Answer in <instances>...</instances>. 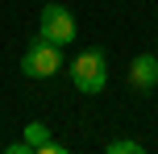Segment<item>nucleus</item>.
<instances>
[{
	"instance_id": "1",
	"label": "nucleus",
	"mask_w": 158,
	"mask_h": 154,
	"mask_svg": "<svg viewBox=\"0 0 158 154\" xmlns=\"http://www.w3.org/2000/svg\"><path fill=\"white\" fill-rule=\"evenodd\" d=\"M58 67H63V46H58V42H46L38 33V38L25 46L21 75L25 79H50V75H58Z\"/></svg>"
},
{
	"instance_id": "2",
	"label": "nucleus",
	"mask_w": 158,
	"mask_h": 154,
	"mask_svg": "<svg viewBox=\"0 0 158 154\" xmlns=\"http://www.w3.org/2000/svg\"><path fill=\"white\" fill-rule=\"evenodd\" d=\"M71 83H75V92H83V96L104 92V83H108L104 50H83L79 58H71Z\"/></svg>"
},
{
	"instance_id": "3",
	"label": "nucleus",
	"mask_w": 158,
	"mask_h": 154,
	"mask_svg": "<svg viewBox=\"0 0 158 154\" xmlns=\"http://www.w3.org/2000/svg\"><path fill=\"white\" fill-rule=\"evenodd\" d=\"M38 33H42L46 42L71 46L75 33H79V25H75V17H71L67 4H46V8H42V21H38Z\"/></svg>"
},
{
	"instance_id": "4",
	"label": "nucleus",
	"mask_w": 158,
	"mask_h": 154,
	"mask_svg": "<svg viewBox=\"0 0 158 154\" xmlns=\"http://www.w3.org/2000/svg\"><path fill=\"white\" fill-rule=\"evenodd\" d=\"M129 79H133V88L154 92V88H158V58H154V54H137L133 67H129Z\"/></svg>"
},
{
	"instance_id": "5",
	"label": "nucleus",
	"mask_w": 158,
	"mask_h": 154,
	"mask_svg": "<svg viewBox=\"0 0 158 154\" xmlns=\"http://www.w3.org/2000/svg\"><path fill=\"white\" fill-rule=\"evenodd\" d=\"M25 142H29V150H42V146H46V142H50L46 125H42V121H33L29 129H25Z\"/></svg>"
},
{
	"instance_id": "6",
	"label": "nucleus",
	"mask_w": 158,
	"mask_h": 154,
	"mask_svg": "<svg viewBox=\"0 0 158 154\" xmlns=\"http://www.w3.org/2000/svg\"><path fill=\"white\" fill-rule=\"evenodd\" d=\"M104 150H108V154H142L146 146H142V142H133V138H117V142H108Z\"/></svg>"
}]
</instances>
